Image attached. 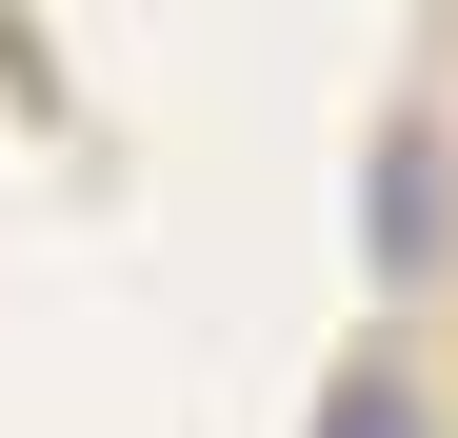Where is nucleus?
I'll return each mask as SVG.
<instances>
[{"instance_id": "nucleus-1", "label": "nucleus", "mask_w": 458, "mask_h": 438, "mask_svg": "<svg viewBox=\"0 0 458 438\" xmlns=\"http://www.w3.org/2000/svg\"><path fill=\"white\" fill-rule=\"evenodd\" d=\"M359 259H378V279L438 259V120H378V160H359Z\"/></svg>"}, {"instance_id": "nucleus-2", "label": "nucleus", "mask_w": 458, "mask_h": 438, "mask_svg": "<svg viewBox=\"0 0 458 438\" xmlns=\"http://www.w3.org/2000/svg\"><path fill=\"white\" fill-rule=\"evenodd\" d=\"M299 438H419V379H399V358H359V379H319Z\"/></svg>"}]
</instances>
